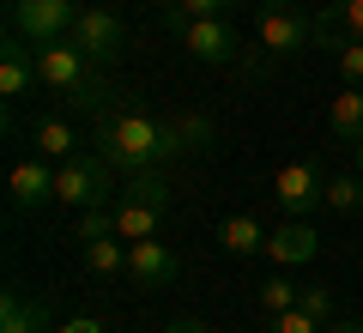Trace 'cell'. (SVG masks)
I'll list each match as a JSON object with an SVG mask.
<instances>
[{
    "instance_id": "4dcf8cb0",
    "label": "cell",
    "mask_w": 363,
    "mask_h": 333,
    "mask_svg": "<svg viewBox=\"0 0 363 333\" xmlns=\"http://www.w3.org/2000/svg\"><path fill=\"white\" fill-rule=\"evenodd\" d=\"M37 333H49V327H37Z\"/></svg>"
},
{
    "instance_id": "3957f363",
    "label": "cell",
    "mask_w": 363,
    "mask_h": 333,
    "mask_svg": "<svg viewBox=\"0 0 363 333\" xmlns=\"http://www.w3.org/2000/svg\"><path fill=\"white\" fill-rule=\"evenodd\" d=\"M315 31H321V25H315L303 6H291V0H267V6H260V18H255V37H260V49H267L272 61L303 55Z\"/></svg>"
},
{
    "instance_id": "4fadbf2b",
    "label": "cell",
    "mask_w": 363,
    "mask_h": 333,
    "mask_svg": "<svg viewBox=\"0 0 363 333\" xmlns=\"http://www.w3.org/2000/svg\"><path fill=\"white\" fill-rule=\"evenodd\" d=\"M327 133L339 146L363 140V85H339V97H327Z\"/></svg>"
},
{
    "instance_id": "603a6c76",
    "label": "cell",
    "mask_w": 363,
    "mask_h": 333,
    "mask_svg": "<svg viewBox=\"0 0 363 333\" xmlns=\"http://www.w3.org/2000/svg\"><path fill=\"white\" fill-rule=\"evenodd\" d=\"M267 333H327V321H315L309 309H285V315H267Z\"/></svg>"
},
{
    "instance_id": "f546056e",
    "label": "cell",
    "mask_w": 363,
    "mask_h": 333,
    "mask_svg": "<svg viewBox=\"0 0 363 333\" xmlns=\"http://www.w3.org/2000/svg\"><path fill=\"white\" fill-rule=\"evenodd\" d=\"M351 152H357V176H363V140H357V146H351Z\"/></svg>"
},
{
    "instance_id": "8992f818",
    "label": "cell",
    "mask_w": 363,
    "mask_h": 333,
    "mask_svg": "<svg viewBox=\"0 0 363 333\" xmlns=\"http://www.w3.org/2000/svg\"><path fill=\"white\" fill-rule=\"evenodd\" d=\"M272 200H279V212L303 218V212H315V206H327V176L309 164V158L279 164V170H272Z\"/></svg>"
},
{
    "instance_id": "277c9868",
    "label": "cell",
    "mask_w": 363,
    "mask_h": 333,
    "mask_svg": "<svg viewBox=\"0 0 363 333\" xmlns=\"http://www.w3.org/2000/svg\"><path fill=\"white\" fill-rule=\"evenodd\" d=\"M67 43H73L85 61L109 67V61H121V55H128V25H121V13H109V6H79Z\"/></svg>"
},
{
    "instance_id": "f1b7e54d",
    "label": "cell",
    "mask_w": 363,
    "mask_h": 333,
    "mask_svg": "<svg viewBox=\"0 0 363 333\" xmlns=\"http://www.w3.org/2000/svg\"><path fill=\"white\" fill-rule=\"evenodd\" d=\"M327 333H363V321H327Z\"/></svg>"
},
{
    "instance_id": "e0dca14e",
    "label": "cell",
    "mask_w": 363,
    "mask_h": 333,
    "mask_svg": "<svg viewBox=\"0 0 363 333\" xmlns=\"http://www.w3.org/2000/svg\"><path fill=\"white\" fill-rule=\"evenodd\" d=\"M218 249L224 255H260V249H267V224L248 218V212H230L218 224Z\"/></svg>"
},
{
    "instance_id": "ba28073f",
    "label": "cell",
    "mask_w": 363,
    "mask_h": 333,
    "mask_svg": "<svg viewBox=\"0 0 363 333\" xmlns=\"http://www.w3.org/2000/svg\"><path fill=\"white\" fill-rule=\"evenodd\" d=\"M128 279L140 285V291H169V285L182 279L176 249L157 243V236H145V243H128Z\"/></svg>"
},
{
    "instance_id": "30bf717a",
    "label": "cell",
    "mask_w": 363,
    "mask_h": 333,
    "mask_svg": "<svg viewBox=\"0 0 363 333\" xmlns=\"http://www.w3.org/2000/svg\"><path fill=\"white\" fill-rule=\"evenodd\" d=\"M164 212H169V206H152V200H140V194H128V188L109 200V218H116L121 243H145V236H157V231H164Z\"/></svg>"
},
{
    "instance_id": "7402d4cb",
    "label": "cell",
    "mask_w": 363,
    "mask_h": 333,
    "mask_svg": "<svg viewBox=\"0 0 363 333\" xmlns=\"http://www.w3.org/2000/svg\"><path fill=\"white\" fill-rule=\"evenodd\" d=\"M339 79L345 85H363V37H339Z\"/></svg>"
},
{
    "instance_id": "83f0119b",
    "label": "cell",
    "mask_w": 363,
    "mask_h": 333,
    "mask_svg": "<svg viewBox=\"0 0 363 333\" xmlns=\"http://www.w3.org/2000/svg\"><path fill=\"white\" fill-rule=\"evenodd\" d=\"M61 333H104V321H91V315H79V321H67Z\"/></svg>"
},
{
    "instance_id": "6da1fadb",
    "label": "cell",
    "mask_w": 363,
    "mask_h": 333,
    "mask_svg": "<svg viewBox=\"0 0 363 333\" xmlns=\"http://www.w3.org/2000/svg\"><path fill=\"white\" fill-rule=\"evenodd\" d=\"M91 146L104 164H116L121 176H145L164 170V116L140 109V103H109L91 116Z\"/></svg>"
},
{
    "instance_id": "ffe728a7",
    "label": "cell",
    "mask_w": 363,
    "mask_h": 333,
    "mask_svg": "<svg viewBox=\"0 0 363 333\" xmlns=\"http://www.w3.org/2000/svg\"><path fill=\"white\" fill-rule=\"evenodd\" d=\"M327 206L333 212H363V176H327Z\"/></svg>"
},
{
    "instance_id": "44dd1931",
    "label": "cell",
    "mask_w": 363,
    "mask_h": 333,
    "mask_svg": "<svg viewBox=\"0 0 363 333\" xmlns=\"http://www.w3.org/2000/svg\"><path fill=\"white\" fill-rule=\"evenodd\" d=\"M255 297H260V309H267V315H285V309H297L303 285H291V279H267Z\"/></svg>"
},
{
    "instance_id": "d4e9b609",
    "label": "cell",
    "mask_w": 363,
    "mask_h": 333,
    "mask_svg": "<svg viewBox=\"0 0 363 333\" xmlns=\"http://www.w3.org/2000/svg\"><path fill=\"white\" fill-rule=\"evenodd\" d=\"M121 188H128V194H140V200H152V206H169V182L157 176V170H145V176H128Z\"/></svg>"
},
{
    "instance_id": "8fae6325",
    "label": "cell",
    "mask_w": 363,
    "mask_h": 333,
    "mask_svg": "<svg viewBox=\"0 0 363 333\" xmlns=\"http://www.w3.org/2000/svg\"><path fill=\"white\" fill-rule=\"evenodd\" d=\"M315 249H321V236H315L303 218H291V224H272L267 231V249H260V255H267L272 267H303V261H315Z\"/></svg>"
},
{
    "instance_id": "2e32d148",
    "label": "cell",
    "mask_w": 363,
    "mask_h": 333,
    "mask_svg": "<svg viewBox=\"0 0 363 333\" xmlns=\"http://www.w3.org/2000/svg\"><path fill=\"white\" fill-rule=\"evenodd\" d=\"M30 146H37V158H49V164H67V158H79V146H85V133H79L73 121H37V133H30Z\"/></svg>"
},
{
    "instance_id": "5bb4252c",
    "label": "cell",
    "mask_w": 363,
    "mask_h": 333,
    "mask_svg": "<svg viewBox=\"0 0 363 333\" xmlns=\"http://www.w3.org/2000/svg\"><path fill=\"white\" fill-rule=\"evenodd\" d=\"M200 146H212V121L206 116H164V164L194 158Z\"/></svg>"
},
{
    "instance_id": "cb8c5ba5",
    "label": "cell",
    "mask_w": 363,
    "mask_h": 333,
    "mask_svg": "<svg viewBox=\"0 0 363 333\" xmlns=\"http://www.w3.org/2000/svg\"><path fill=\"white\" fill-rule=\"evenodd\" d=\"M345 31V37H363V0H339V6H333V13H327L321 18V31Z\"/></svg>"
},
{
    "instance_id": "5b68a950",
    "label": "cell",
    "mask_w": 363,
    "mask_h": 333,
    "mask_svg": "<svg viewBox=\"0 0 363 333\" xmlns=\"http://www.w3.org/2000/svg\"><path fill=\"white\" fill-rule=\"evenodd\" d=\"M73 18H79V0H13V37H25L30 49L67 43Z\"/></svg>"
},
{
    "instance_id": "9c48e42d",
    "label": "cell",
    "mask_w": 363,
    "mask_h": 333,
    "mask_svg": "<svg viewBox=\"0 0 363 333\" xmlns=\"http://www.w3.org/2000/svg\"><path fill=\"white\" fill-rule=\"evenodd\" d=\"M6 194H13V212L18 218L43 212V206L55 200V164H49V158H18L13 176H6Z\"/></svg>"
},
{
    "instance_id": "9a60e30c",
    "label": "cell",
    "mask_w": 363,
    "mask_h": 333,
    "mask_svg": "<svg viewBox=\"0 0 363 333\" xmlns=\"http://www.w3.org/2000/svg\"><path fill=\"white\" fill-rule=\"evenodd\" d=\"M79 249H85V267L97 273V279H128V243H121L116 231H104V236H79Z\"/></svg>"
},
{
    "instance_id": "52a82bcc",
    "label": "cell",
    "mask_w": 363,
    "mask_h": 333,
    "mask_svg": "<svg viewBox=\"0 0 363 333\" xmlns=\"http://www.w3.org/2000/svg\"><path fill=\"white\" fill-rule=\"evenodd\" d=\"M176 37H182V49L194 55L200 67H230L236 49H242L224 18H188V25H176Z\"/></svg>"
},
{
    "instance_id": "1f68e13d",
    "label": "cell",
    "mask_w": 363,
    "mask_h": 333,
    "mask_svg": "<svg viewBox=\"0 0 363 333\" xmlns=\"http://www.w3.org/2000/svg\"><path fill=\"white\" fill-rule=\"evenodd\" d=\"M164 6H169V0H164Z\"/></svg>"
},
{
    "instance_id": "d6986e66",
    "label": "cell",
    "mask_w": 363,
    "mask_h": 333,
    "mask_svg": "<svg viewBox=\"0 0 363 333\" xmlns=\"http://www.w3.org/2000/svg\"><path fill=\"white\" fill-rule=\"evenodd\" d=\"M230 6H236V0H169V6H164V25L176 31V25H188V18H224Z\"/></svg>"
},
{
    "instance_id": "484cf974",
    "label": "cell",
    "mask_w": 363,
    "mask_h": 333,
    "mask_svg": "<svg viewBox=\"0 0 363 333\" xmlns=\"http://www.w3.org/2000/svg\"><path fill=\"white\" fill-rule=\"evenodd\" d=\"M297 309H309L315 321H333V291H327V285H303Z\"/></svg>"
},
{
    "instance_id": "7a4b0ae2",
    "label": "cell",
    "mask_w": 363,
    "mask_h": 333,
    "mask_svg": "<svg viewBox=\"0 0 363 333\" xmlns=\"http://www.w3.org/2000/svg\"><path fill=\"white\" fill-rule=\"evenodd\" d=\"M109 176H116V164H104L97 152H91V158L79 152V158H67V164H55V200H61V206H73V212L109 206V200L121 194Z\"/></svg>"
},
{
    "instance_id": "4316f807",
    "label": "cell",
    "mask_w": 363,
    "mask_h": 333,
    "mask_svg": "<svg viewBox=\"0 0 363 333\" xmlns=\"http://www.w3.org/2000/svg\"><path fill=\"white\" fill-rule=\"evenodd\" d=\"M164 333H212V327H206V321H200V315H176V321H169Z\"/></svg>"
},
{
    "instance_id": "7c38bea8",
    "label": "cell",
    "mask_w": 363,
    "mask_h": 333,
    "mask_svg": "<svg viewBox=\"0 0 363 333\" xmlns=\"http://www.w3.org/2000/svg\"><path fill=\"white\" fill-rule=\"evenodd\" d=\"M30 85H43L37 79V49H30L25 37H6V49H0V97L18 103Z\"/></svg>"
},
{
    "instance_id": "ac0fdd59",
    "label": "cell",
    "mask_w": 363,
    "mask_h": 333,
    "mask_svg": "<svg viewBox=\"0 0 363 333\" xmlns=\"http://www.w3.org/2000/svg\"><path fill=\"white\" fill-rule=\"evenodd\" d=\"M43 321H49V303H43V297L6 291V303H0V333H37Z\"/></svg>"
}]
</instances>
